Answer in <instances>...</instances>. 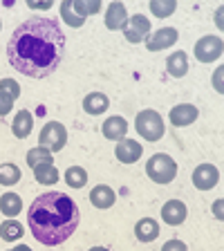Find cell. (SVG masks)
Returning <instances> with one entry per match:
<instances>
[{"instance_id":"obj_26","label":"cell","mask_w":224,"mask_h":251,"mask_svg":"<svg viewBox=\"0 0 224 251\" xmlns=\"http://www.w3.org/2000/svg\"><path fill=\"white\" fill-rule=\"evenodd\" d=\"M72 9L85 21L88 16L101 11V2H99V0H92V2H85V0H72Z\"/></svg>"},{"instance_id":"obj_12","label":"cell","mask_w":224,"mask_h":251,"mask_svg":"<svg viewBox=\"0 0 224 251\" xmlns=\"http://www.w3.org/2000/svg\"><path fill=\"white\" fill-rule=\"evenodd\" d=\"M141 144H137L135 139H119V144L115 146V155L119 162L124 164H135L141 157Z\"/></svg>"},{"instance_id":"obj_23","label":"cell","mask_w":224,"mask_h":251,"mask_svg":"<svg viewBox=\"0 0 224 251\" xmlns=\"http://www.w3.org/2000/svg\"><path fill=\"white\" fill-rule=\"evenodd\" d=\"M34 177L41 184H56L58 182V171L52 166V164H43V166L34 168Z\"/></svg>"},{"instance_id":"obj_9","label":"cell","mask_w":224,"mask_h":251,"mask_svg":"<svg viewBox=\"0 0 224 251\" xmlns=\"http://www.w3.org/2000/svg\"><path fill=\"white\" fill-rule=\"evenodd\" d=\"M220 182V171L213 166V164H202V166L195 168L193 173V184L199 191H209L215 184Z\"/></svg>"},{"instance_id":"obj_7","label":"cell","mask_w":224,"mask_h":251,"mask_svg":"<svg viewBox=\"0 0 224 251\" xmlns=\"http://www.w3.org/2000/svg\"><path fill=\"white\" fill-rule=\"evenodd\" d=\"M124 34H125V41L128 43H144V38H148V34H150V21L141 14L130 16Z\"/></svg>"},{"instance_id":"obj_5","label":"cell","mask_w":224,"mask_h":251,"mask_svg":"<svg viewBox=\"0 0 224 251\" xmlns=\"http://www.w3.org/2000/svg\"><path fill=\"white\" fill-rule=\"evenodd\" d=\"M41 148H47L50 152H58L63 151V146L68 144V132H65V126L58 124V121H50L41 130Z\"/></svg>"},{"instance_id":"obj_6","label":"cell","mask_w":224,"mask_h":251,"mask_svg":"<svg viewBox=\"0 0 224 251\" xmlns=\"http://www.w3.org/2000/svg\"><path fill=\"white\" fill-rule=\"evenodd\" d=\"M224 43L220 36H202L195 43V58L202 63H213L215 58L222 56Z\"/></svg>"},{"instance_id":"obj_24","label":"cell","mask_w":224,"mask_h":251,"mask_svg":"<svg viewBox=\"0 0 224 251\" xmlns=\"http://www.w3.org/2000/svg\"><path fill=\"white\" fill-rule=\"evenodd\" d=\"M52 162V152L47 151V148H31L29 152H27V164H29L31 168L36 166H43V164H50Z\"/></svg>"},{"instance_id":"obj_11","label":"cell","mask_w":224,"mask_h":251,"mask_svg":"<svg viewBox=\"0 0 224 251\" xmlns=\"http://www.w3.org/2000/svg\"><path fill=\"white\" fill-rule=\"evenodd\" d=\"M186 215H188L186 204L179 202V200H168V202L162 206V220L171 226L182 225L184 220H186Z\"/></svg>"},{"instance_id":"obj_2","label":"cell","mask_w":224,"mask_h":251,"mask_svg":"<svg viewBox=\"0 0 224 251\" xmlns=\"http://www.w3.org/2000/svg\"><path fill=\"white\" fill-rule=\"evenodd\" d=\"M78 206L65 193H43L31 202L27 211V225L31 235L45 247L63 245L78 226Z\"/></svg>"},{"instance_id":"obj_20","label":"cell","mask_w":224,"mask_h":251,"mask_svg":"<svg viewBox=\"0 0 224 251\" xmlns=\"http://www.w3.org/2000/svg\"><path fill=\"white\" fill-rule=\"evenodd\" d=\"M0 238L5 242H16L23 238V225L16 222V220H5L0 225Z\"/></svg>"},{"instance_id":"obj_25","label":"cell","mask_w":224,"mask_h":251,"mask_svg":"<svg viewBox=\"0 0 224 251\" xmlns=\"http://www.w3.org/2000/svg\"><path fill=\"white\" fill-rule=\"evenodd\" d=\"M175 9H177L175 0H150V11L157 18H168Z\"/></svg>"},{"instance_id":"obj_17","label":"cell","mask_w":224,"mask_h":251,"mask_svg":"<svg viewBox=\"0 0 224 251\" xmlns=\"http://www.w3.org/2000/svg\"><path fill=\"white\" fill-rule=\"evenodd\" d=\"M166 72L171 74L173 78H182L184 74L188 72V58L182 50L175 52V54H171V56L166 58Z\"/></svg>"},{"instance_id":"obj_36","label":"cell","mask_w":224,"mask_h":251,"mask_svg":"<svg viewBox=\"0 0 224 251\" xmlns=\"http://www.w3.org/2000/svg\"><path fill=\"white\" fill-rule=\"evenodd\" d=\"M90 251H108V249H105V247H92Z\"/></svg>"},{"instance_id":"obj_27","label":"cell","mask_w":224,"mask_h":251,"mask_svg":"<svg viewBox=\"0 0 224 251\" xmlns=\"http://www.w3.org/2000/svg\"><path fill=\"white\" fill-rule=\"evenodd\" d=\"M21 179V168L16 166V164H2L0 166V184L2 186H11Z\"/></svg>"},{"instance_id":"obj_3","label":"cell","mask_w":224,"mask_h":251,"mask_svg":"<svg viewBox=\"0 0 224 251\" xmlns=\"http://www.w3.org/2000/svg\"><path fill=\"white\" fill-rule=\"evenodd\" d=\"M146 175L157 184H168L175 179L177 175V164L171 155H164V152H157L148 159L146 164Z\"/></svg>"},{"instance_id":"obj_21","label":"cell","mask_w":224,"mask_h":251,"mask_svg":"<svg viewBox=\"0 0 224 251\" xmlns=\"http://www.w3.org/2000/svg\"><path fill=\"white\" fill-rule=\"evenodd\" d=\"M21 209H23V202L16 193H5L0 198V211H2V215L14 218V215L21 213Z\"/></svg>"},{"instance_id":"obj_14","label":"cell","mask_w":224,"mask_h":251,"mask_svg":"<svg viewBox=\"0 0 224 251\" xmlns=\"http://www.w3.org/2000/svg\"><path fill=\"white\" fill-rule=\"evenodd\" d=\"M90 202H92V206H97V209H110V206L117 202V195L110 186L99 184V186H94L92 191H90Z\"/></svg>"},{"instance_id":"obj_18","label":"cell","mask_w":224,"mask_h":251,"mask_svg":"<svg viewBox=\"0 0 224 251\" xmlns=\"http://www.w3.org/2000/svg\"><path fill=\"white\" fill-rule=\"evenodd\" d=\"M135 235H137V240H141V242H152L159 235V225L152 218H144L135 225Z\"/></svg>"},{"instance_id":"obj_33","label":"cell","mask_w":224,"mask_h":251,"mask_svg":"<svg viewBox=\"0 0 224 251\" xmlns=\"http://www.w3.org/2000/svg\"><path fill=\"white\" fill-rule=\"evenodd\" d=\"M222 72H224V70L220 68V70H218V76H213V83L218 85V92H222V83H220V76H222Z\"/></svg>"},{"instance_id":"obj_15","label":"cell","mask_w":224,"mask_h":251,"mask_svg":"<svg viewBox=\"0 0 224 251\" xmlns=\"http://www.w3.org/2000/svg\"><path fill=\"white\" fill-rule=\"evenodd\" d=\"M101 132H103L105 139H124L125 132H128V121L124 117H108V121H103L101 126Z\"/></svg>"},{"instance_id":"obj_37","label":"cell","mask_w":224,"mask_h":251,"mask_svg":"<svg viewBox=\"0 0 224 251\" xmlns=\"http://www.w3.org/2000/svg\"><path fill=\"white\" fill-rule=\"evenodd\" d=\"M0 27H2V23H0Z\"/></svg>"},{"instance_id":"obj_4","label":"cell","mask_w":224,"mask_h":251,"mask_svg":"<svg viewBox=\"0 0 224 251\" xmlns=\"http://www.w3.org/2000/svg\"><path fill=\"white\" fill-rule=\"evenodd\" d=\"M137 132L146 141H157L164 137V119L155 110H141L135 119Z\"/></svg>"},{"instance_id":"obj_32","label":"cell","mask_w":224,"mask_h":251,"mask_svg":"<svg viewBox=\"0 0 224 251\" xmlns=\"http://www.w3.org/2000/svg\"><path fill=\"white\" fill-rule=\"evenodd\" d=\"M27 7H31V9H50V7H52V2H34V0H29V2H27Z\"/></svg>"},{"instance_id":"obj_16","label":"cell","mask_w":224,"mask_h":251,"mask_svg":"<svg viewBox=\"0 0 224 251\" xmlns=\"http://www.w3.org/2000/svg\"><path fill=\"white\" fill-rule=\"evenodd\" d=\"M31 128H34V117H31L29 110H18V115L14 117V124H11V132H14L18 139H25L31 135Z\"/></svg>"},{"instance_id":"obj_10","label":"cell","mask_w":224,"mask_h":251,"mask_svg":"<svg viewBox=\"0 0 224 251\" xmlns=\"http://www.w3.org/2000/svg\"><path fill=\"white\" fill-rule=\"evenodd\" d=\"M128 25V11H125L124 2H110L108 11H105V27L110 31H117V29H125Z\"/></svg>"},{"instance_id":"obj_8","label":"cell","mask_w":224,"mask_h":251,"mask_svg":"<svg viewBox=\"0 0 224 251\" xmlns=\"http://www.w3.org/2000/svg\"><path fill=\"white\" fill-rule=\"evenodd\" d=\"M179 34L177 29H173V27H162V29H157L155 34H148L146 38V47L150 52H159V50H166V47H173L177 43Z\"/></svg>"},{"instance_id":"obj_1","label":"cell","mask_w":224,"mask_h":251,"mask_svg":"<svg viewBox=\"0 0 224 251\" xmlns=\"http://www.w3.org/2000/svg\"><path fill=\"white\" fill-rule=\"evenodd\" d=\"M65 56V31L56 18H29L14 29L7 43L11 68L29 78L56 72Z\"/></svg>"},{"instance_id":"obj_28","label":"cell","mask_w":224,"mask_h":251,"mask_svg":"<svg viewBox=\"0 0 224 251\" xmlns=\"http://www.w3.org/2000/svg\"><path fill=\"white\" fill-rule=\"evenodd\" d=\"M61 18H65V23H68L70 27H83V23H85L83 18L72 9V0H65L61 5Z\"/></svg>"},{"instance_id":"obj_19","label":"cell","mask_w":224,"mask_h":251,"mask_svg":"<svg viewBox=\"0 0 224 251\" xmlns=\"http://www.w3.org/2000/svg\"><path fill=\"white\" fill-rule=\"evenodd\" d=\"M108 103L110 101L103 92H90L83 99V110L88 112V115H101V112H105Z\"/></svg>"},{"instance_id":"obj_30","label":"cell","mask_w":224,"mask_h":251,"mask_svg":"<svg viewBox=\"0 0 224 251\" xmlns=\"http://www.w3.org/2000/svg\"><path fill=\"white\" fill-rule=\"evenodd\" d=\"M11 108H14V99H11L9 94L0 92V117H5L11 112Z\"/></svg>"},{"instance_id":"obj_13","label":"cell","mask_w":224,"mask_h":251,"mask_svg":"<svg viewBox=\"0 0 224 251\" xmlns=\"http://www.w3.org/2000/svg\"><path fill=\"white\" fill-rule=\"evenodd\" d=\"M171 124L182 128V126H191L195 119H198V108L191 103H179L171 110Z\"/></svg>"},{"instance_id":"obj_35","label":"cell","mask_w":224,"mask_h":251,"mask_svg":"<svg viewBox=\"0 0 224 251\" xmlns=\"http://www.w3.org/2000/svg\"><path fill=\"white\" fill-rule=\"evenodd\" d=\"M9 251H31V249H29L27 245H21V247H16V249H9Z\"/></svg>"},{"instance_id":"obj_22","label":"cell","mask_w":224,"mask_h":251,"mask_svg":"<svg viewBox=\"0 0 224 251\" xmlns=\"http://www.w3.org/2000/svg\"><path fill=\"white\" fill-rule=\"evenodd\" d=\"M65 182H68L72 188H83L85 184H88V173H85V168H81V166H72L65 171Z\"/></svg>"},{"instance_id":"obj_34","label":"cell","mask_w":224,"mask_h":251,"mask_svg":"<svg viewBox=\"0 0 224 251\" xmlns=\"http://www.w3.org/2000/svg\"><path fill=\"white\" fill-rule=\"evenodd\" d=\"M213 211H215V213H218V220H222V202H218V204H215V206H213Z\"/></svg>"},{"instance_id":"obj_31","label":"cell","mask_w":224,"mask_h":251,"mask_svg":"<svg viewBox=\"0 0 224 251\" xmlns=\"http://www.w3.org/2000/svg\"><path fill=\"white\" fill-rule=\"evenodd\" d=\"M162 251H188V247L182 240H168V242H164Z\"/></svg>"},{"instance_id":"obj_29","label":"cell","mask_w":224,"mask_h":251,"mask_svg":"<svg viewBox=\"0 0 224 251\" xmlns=\"http://www.w3.org/2000/svg\"><path fill=\"white\" fill-rule=\"evenodd\" d=\"M0 92L9 94L11 99H18V97H21V85L16 83L14 78H2V81H0Z\"/></svg>"}]
</instances>
